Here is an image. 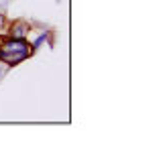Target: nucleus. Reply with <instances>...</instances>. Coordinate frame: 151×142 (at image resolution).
Here are the masks:
<instances>
[{
    "label": "nucleus",
    "instance_id": "f257e3e1",
    "mask_svg": "<svg viewBox=\"0 0 151 142\" xmlns=\"http://www.w3.org/2000/svg\"><path fill=\"white\" fill-rule=\"evenodd\" d=\"M29 53H31V49L23 39H8L0 45V59L6 61L8 65L21 63L23 59L29 57Z\"/></svg>",
    "mask_w": 151,
    "mask_h": 142
},
{
    "label": "nucleus",
    "instance_id": "f03ea898",
    "mask_svg": "<svg viewBox=\"0 0 151 142\" xmlns=\"http://www.w3.org/2000/svg\"><path fill=\"white\" fill-rule=\"evenodd\" d=\"M27 31H29L27 23H14L10 26V37L12 39H23V35H25Z\"/></svg>",
    "mask_w": 151,
    "mask_h": 142
},
{
    "label": "nucleus",
    "instance_id": "7ed1b4c3",
    "mask_svg": "<svg viewBox=\"0 0 151 142\" xmlns=\"http://www.w3.org/2000/svg\"><path fill=\"white\" fill-rule=\"evenodd\" d=\"M45 41H47V35L43 33V35H41V37H39V39H37V41L33 43V49H39L41 45H43V43H45Z\"/></svg>",
    "mask_w": 151,
    "mask_h": 142
},
{
    "label": "nucleus",
    "instance_id": "20e7f679",
    "mask_svg": "<svg viewBox=\"0 0 151 142\" xmlns=\"http://www.w3.org/2000/svg\"><path fill=\"white\" fill-rule=\"evenodd\" d=\"M4 73H6V69H4V67L0 65V77H4Z\"/></svg>",
    "mask_w": 151,
    "mask_h": 142
},
{
    "label": "nucleus",
    "instance_id": "39448f33",
    "mask_svg": "<svg viewBox=\"0 0 151 142\" xmlns=\"http://www.w3.org/2000/svg\"><path fill=\"white\" fill-rule=\"evenodd\" d=\"M2 21H4V18H2V14H0V26H2Z\"/></svg>",
    "mask_w": 151,
    "mask_h": 142
}]
</instances>
